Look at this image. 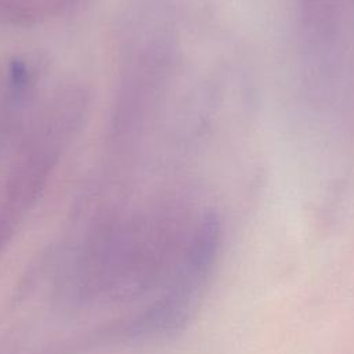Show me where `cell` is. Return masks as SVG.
Segmentation results:
<instances>
[{
  "instance_id": "obj_1",
  "label": "cell",
  "mask_w": 354,
  "mask_h": 354,
  "mask_svg": "<svg viewBox=\"0 0 354 354\" xmlns=\"http://www.w3.org/2000/svg\"><path fill=\"white\" fill-rule=\"evenodd\" d=\"M220 235L221 227L218 217L214 213L203 216L191 238L180 270L174 278L199 290L216 261Z\"/></svg>"
}]
</instances>
